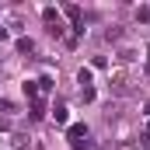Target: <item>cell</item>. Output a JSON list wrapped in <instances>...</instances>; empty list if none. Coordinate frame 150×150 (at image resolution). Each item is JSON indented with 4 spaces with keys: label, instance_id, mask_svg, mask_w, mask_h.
<instances>
[{
    "label": "cell",
    "instance_id": "8",
    "mask_svg": "<svg viewBox=\"0 0 150 150\" xmlns=\"http://www.w3.org/2000/svg\"><path fill=\"white\" fill-rule=\"evenodd\" d=\"M52 115H56V122H67V108H63V105H56V108H52Z\"/></svg>",
    "mask_w": 150,
    "mask_h": 150
},
{
    "label": "cell",
    "instance_id": "6",
    "mask_svg": "<svg viewBox=\"0 0 150 150\" xmlns=\"http://www.w3.org/2000/svg\"><path fill=\"white\" fill-rule=\"evenodd\" d=\"M42 115H45V105L35 98V101H32V119H42Z\"/></svg>",
    "mask_w": 150,
    "mask_h": 150
},
{
    "label": "cell",
    "instance_id": "4",
    "mask_svg": "<svg viewBox=\"0 0 150 150\" xmlns=\"http://www.w3.org/2000/svg\"><path fill=\"white\" fill-rule=\"evenodd\" d=\"M136 59V49H119V63H133Z\"/></svg>",
    "mask_w": 150,
    "mask_h": 150
},
{
    "label": "cell",
    "instance_id": "5",
    "mask_svg": "<svg viewBox=\"0 0 150 150\" xmlns=\"http://www.w3.org/2000/svg\"><path fill=\"white\" fill-rule=\"evenodd\" d=\"M77 84H80V91L91 87V70H80V74H77Z\"/></svg>",
    "mask_w": 150,
    "mask_h": 150
},
{
    "label": "cell",
    "instance_id": "2",
    "mask_svg": "<svg viewBox=\"0 0 150 150\" xmlns=\"http://www.w3.org/2000/svg\"><path fill=\"white\" fill-rule=\"evenodd\" d=\"M112 91H115V94H129V77L122 74V70L112 77Z\"/></svg>",
    "mask_w": 150,
    "mask_h": 150
},
{
    "label": "cell",
    "instance_id": "3",
    "mask_svg": "<svg viewBox=\"0 0 150 150\" xmlns=\"http://www.w3.org/2000/svg\"><path fill=\"white\" fill-rule=\"evenodd\" d=\"M18 52H35V42L32 38H18Z\"/></svg>",
    "mask_w": 150,
    "mask_h": 150
},
{
    "label": "cell",
    "instance_id": "7",
    "mask_svg": "<svg viewBox=\"0 0 150 150\" xmlns=\"http://www.w3.org/2000/svg\"><path fill=\"white\" fill-rule=\"evenodd\" d=\"M105 38H108V42H115V38H122V28H119V25H112V28L105 32Z\"/></svg>",
    "mask_w": 150,
    "mask_h": 150
},
{
    "label": "cell",
    "instance_id": "1",
    "mask_svg": "<svg viewBox=\"0 0 150 150\" xmlns=\"http://www.w3.org/2000/svg\"><path fill=\"white\" fill-rule=\"evenodd\" d=\"M67 140H70V143H74V147L80 150L84 143H87V126H84V122H77V126H70V129H67Z\"/></svg>",
    "mask_w": 150,
    "mask_h": 150
},
{
    "label": "cell",
    "instance_id": "9",
    "mask_svg": "<svg viewBox=\"0 0 150 150\" xmlns=\"http://www.w3.org/2000/svg\"><path fill=\"white\" fill-rule=\"evenodd\" d=\"M14 147L25 150V147H28V136H25V133H18V136H14Z\"/></svg>",
    "mask_w": 150,
    "mask_h": 150
},
{
    "label": "cell",
    "instance_id": "10",
    "mask_svg": "<svg viewBox=\"0 0 150 150\" xmlns=\"http://www.w3.org/2000/svg\"><path fill=\"white\" fill-rule=\"evenodd\" d=\"M63 11H67V18H80V7H74V4H67Z\"/></svg>",
    "mask_w": 150,
    "mask_h": 150
}]
</instances>
